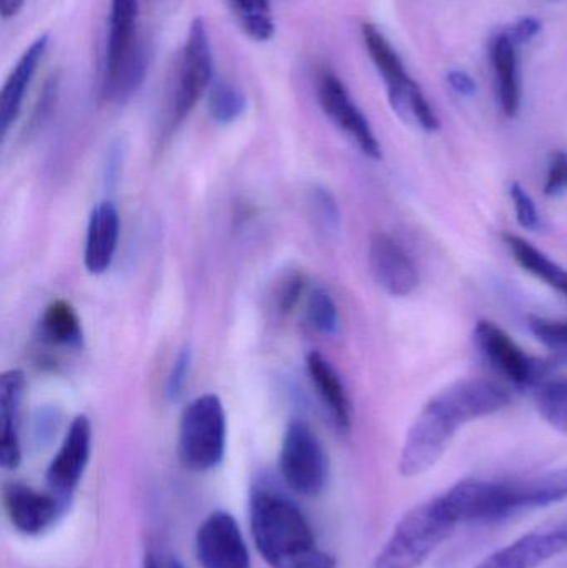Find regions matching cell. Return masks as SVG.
I'll list each match as a JSON object with an SVG mask.
<instances>
[{"label": "cell", "instance_id": "1", "mask_svg": "<svg viewBox=\"0 0 567 568\" xmlns=\"http://www.w3.org/2000/svg\"><path fill=\"white\" fill-rule=\"evenodd\" d=\"M509 403L508 390L493 381L463 379L449 384L413 420L399 454V474L416 477L428 473L445 456L463 426L493 416Z\"/></svg>", "mask_w": 567, "mask_h": 568}, {"label": "cell", "instance_id": "2", "mask_svg": "<svg viewBox=\"0 0 567 568\" xmlns=\"http://www.w3.org/2000/svg\"><path fill=\"white\" fill-rule=\"evenodd\" d=\"M250 526L256 550L272 568H336L335 557L318 546L303 510L269 484L253 487Z\"/></svg>", "mask_w": 567, "mask_h": 568}, {"label": "cell", "instance_id": "3", "mask_svg": "<svg viewBox=\"0 0 567 568\" xmlns=\"http://www.w3.org/2000/svg\"><path fill=\"white\" fill-rule=\"evenodd\" d=\"M456 527L438 496L433 497L402 517L369 568H419Z\"/></svg>", "mask_w": 567, "mask_h": 568}, {"label": "cell", "instance_id": "4", "mask_svg": "<svg viewBox=\"0 0 567 568\" xmlns=\"http://www.w3.org/2000/svg\"><path fill=\"white\" fill-rule=\"evenodd\" d=\"M226 449V414L216 394H203L186 404L180 417L179 456L193 473L222 464Z\"/></svg>", "mask_w": 567, "mask_h": 568}, {"label": "cell", "instance_id": "5", "mask_svg": "<svg viewBox=\"0 0 567 568\" xmlns=\"http://www.w3.org/2000/svg\"><path fill=\"white\" fill-rule=\"evenodd\" d=\"M213 80L215 75H213L209 30H206L205 20L196 17L190 23L189 36L180 53L179 69H176L172 99H170V130L179 129L185 122L199 100L209 93Z\"/></svg>", "mask_w": 567, "mask_h": 568}, {"label": "cell", "instance_id": "6", "mask_svg": "<svg viewBox=\"0 0 567 568\" xmlns=\"http://www.w3.org/2000/svg\"><path fill=\"white\" fill-rule=\"evenodd\" d=\"M280 474L288 489L303 497L320 496L328 484V454L305 420L293 419L286 427Z\"/></svg>", "mask_w": 567, "mask_h": 568}, {"label": "cell", "instance_id": "7", "mask_svg": "<svg viewBox=\"0 0 567 568\" xmlns=\"http://www.w3.org/2000/svg\"><path fill=\"white\" fill-rule=\"evenodd\" d=\"M476 349L486 364L513 386H539L548 374V364L529 356L498 324L479 321L473 331Z\"/></svg>", "mask_w": 567, "mask_h": 568}, {"label": "cell", "instance_id": "8", "mask_svg": "<svg viewBox=\"0 0 567 568\" xmlns=\"http://www.w3.org/2000/svg\"><path fill=\"white\" fill-rule=\"evenodd\" d=\"M316 97L325 115L358 146L368 159L382 160L383 152L365 113L356 105L348 89L333 70L322 69L316 75Z\"/></svg>", "mask_w": 567, "mask_h": 568}, {"label": "cell", "instance_id": "9", "mask_svg": "<svg viewBox=\"0 0 567 568\" xmlns=\"http://www.w3.org/2000/svg\"><path fill=\"white\" fill-rule=\"evenodd\" d=\"M92 453V426L89 417L77 416L70 423L69 430L63 437L62 446L47 467V489L70 506L73 494L89 466Z\"/></svg>", "mask_w": 567, "mask_h": 568}, {"label": "cell", "instance_id": "10", "mask_svg": "<svg viewBox=\"0 0 567 568\" xmlns=\"http://www.w3.org/2000/svg\"><path fill=\"white\" fill-rule=\"evenodd\" d=\"M195 552L203 568H252L250 550L232 514L216 510L196 530Z\"/></svg>", "mask_w": 567, "mask_h": 568}, {"label": "cell", "instance_id": "11", "mask_svg": "<svg viewBox=\"0 0 567 568\" xmlns=\"http://www.w3.org/2000/svg\"><path fill=\"white\" fill-rule=\"evenodd\" d=\"M2 499L10 526L27 537L42 536L69 510L50 490L43 493L19 483L7 484Z\"/></svg>", "mask_w": 567, "mask_h": 568}, {"label": "cell", "instance_id": "12", "mask_svg": "<svg viewBox=\"0 0 567 568\" xmlns=\"http://www.w3.org/2000/svg\"><path fill=\"white\" fill-rule=\"evenodd\" d=\"M567 552V517L546 524L496 550L476 568H538Z\"/></svg>", "mask_w": 567, "mask_h": 568}, {"label": "cell", "instance_id": "13", "mask_svg": "<svg viewBox=\"0 0 567 568\" xmlns=\"http://www.w3.org/2000/svg\"><path fill=\"white\" fill-rule=\"evenodd\" d=\"M362 33L369 59L385 82L393 110L402 119L412 120V93L418 83L406 72L403 60L382 30L376 29L373 23H363Z\"/></svg>", "mask_w": 567, "mask_h": 568}, {"label": "cell", "instance_id": "14", "mask_svg": "<svg viewBox=\"0 0 567 568\" xmlns=\"http://www.w3.org/2000/svg\"><path fill=\"white\" fill-rule=\"evenodd\" d=\"M368 265L373 280L389 296L406 297L418 287L419 276L415 263L402 245L386 233L372 236Z\"/></svg>", "mask_w": 567, "mask_h": 568}, {"label": "cell", "instance_id": "15", "mask_svg": "<svg viewBox=\"0 0 567 568\" xmlns=\"http://www.w3.org/2000/svg\"><path fill=\"white\" fill-rule=\"evenodd\" d=\"M26 394V374L20 369L6 371L0 377V464L6 470H16L22 463V400Z\"/></svg>", "mask_w": 567, "mask_h": 568}, {"label": "cell", "instance_id": "16", "mask_svg": "<svg viewBox=\"0 0 567 568\" xmlns=\"http://www.w3.org/2000/svg\"><path fill=\"white\" fill-rule=\"evenodd\" d=\"M120 226L122 223L115 203L112 200L97 203L90 213L83 250V263L90 275L99 276L109 272L119 248Z\"/></svg>", "mask_w": 567, "mask_h": 568}, {"label": "cell", "instance_id": "17", "mask_svg": "<svg viewBox=\"0 0 567 568\" xmlns=\"http://www.w3.org/2000/svg\"><path fill=\"white\" fill-rule=\"evenodd\" d=\"M306 369L328 414L330 423L335 427L336 433L346 436L352 430L353 407L338 371L318 351H313L306 357Z\"/></svg>", "mask_w": 567, "mask_h": 568}, {"label": "cell", "instance_id": "18", "mask_svg": "<svg viewBox=\"0 0 567 568\" xmlns=\"http://www.w3.org/2000/svg\"><path fill=\"white\" fill-rule=\"evenodd\" d=\"M49 36H40L27 47L26 52L20 57L19 62L13 67L10 75L3 83L2 95H0V133L6 136L10 126L19 119L22 110L23 100H26L27 90L32 83L33 75L39 70L43 57H45L47 47H49Z\"/></svg>", "mask_w": 567, "mask_h": 568}, {"label": "cell", "instance_id": "19", "mask_svg": "<svg viewBox=\"0 0 567 568\" xmlns=\"http://www.w3.org/2000/svg\"><path fill=\"white\" fill-rule=\"evenodd\" d=\"M136 26H139V0H112L102 79L113 75L142 39Z\"/></svg>", "mask_w": 567, "mask_h": 568}, {"label": "cell", "instance_id": "20", "mask_svg": "<svg viewBox=\"0 0 567 568\" xmlns=\"http://www.w3.org/2000/svg\"><path fill=\"white\" fill-rule=\"evenodd\" d=\"M150 63H152V47L142 37L120 69L113 75L102 79V87H100L102 99L115 105L129 102L145 82Z\"/></svg>", "mask_w": 567, "mask_h": 568}, {"label": "cell", "instance_id": "21", "mask_svg": "<svg viewBox=\"0 0 567 568\" xmlns=\"http://www.w3.org/2000/svg\"><path fill=\"white\" fill-rule=\"evenodd\" d=\"M512 483L513 510L541 509L551 504L567 499V466L551 470L528 480H509Z\"/></svg>", "mask_w": 567, "mask_h": 568}, {"label": "cell", "instance_id": "22", "mask_svg": "<svg viewBox=\"0 0 567 568\" xmlns=\"http://www.w3.org/2000/svg\"><path fill=\"white\" fill-rule=\"evenodd\" d=\"M515 45L508 33H502L493 40L492 47L499 103L509 119L518 115L522 109V82H519L518 55H516Z\"/></svg>", "mask_w": 567, "mask_h": 568}, {"label": "cell", "instance_id": "23", "mask_svg": "<svg viewBox=\"0 0 567 568\" xmlns=\"http://www.w3.org/2000/svg\"><path fill=\"white\" fill-rule=\"evenodd\" d=\"M40 337L49 346L82 349V320L69 301L57 300L45 307L40 317Z\"/></svg>", "mask_w": 567, "mask_h": 568}, {"label": "cell", "instance_id": "24", "mask_svg": "<svg viewBox=\"0 0 567 568\" xmlns=\"http://www.w3.org/2000/svg\"><path fill=\"white\" fill-rule=\"evenodd\" d=\"M505 243L515 262L535 278L541 280L549 287L561 294L567 301V270L556 263L551 256L536 248L518 235H505Z\"/></svg>", "mask_w": 567, "mask_h": 568}, {"label": "cell", "instance_id": "25", "mask_svg": "<svg viewBox=\"0 0 567 568\" xmlns=\"http://www.w3.org/2000/svg\"><path fill=\"white\" fill-rule=\"evenodd\" d=\"M240 27L253 42H269L275 36L272 0H226Z\"/></svg>", "mask_w": 567, "mask_h": 568}, {"label": "cell", "instance_id": "26", "mask_svg": "<svg viewBox=\"0 0 567 568\" xmlns=\"http://www.w3.org/2000/svg\"><path fill=\"white\" fill-rule=\"evenodd\" d=\"M249 109V100L239 87L225 82V80H213L209 90L210 116L220 125H230L242 119Z\"/></svg>", "mask_w": 567, "mask_h": 568}, {"label": "cell", "instance_id": "27", "mask_svg": "<svg viewBox=\"0 0 567 568\" xmlns=\"http://www.w3.org/2000/svg\"><path fill=\"white\" fill-rule=\"evenodd\" d=\"M536 407L543 419L567 436V379H545L536 386Z\"/></svg>", "mask_w": 567, "mask_h": 568}, {"label": "cell", "instance_id": "28", "mask_svg": "<svg viewBox=\"0 0 567 568\" xmlns=\"http://www.w3.org/2000/svg\"><path fill=\"white\" fill-rule=\"evenodd\" d=\"M306 321L316 333L336 336L340 333V310L328 290L315 286L306 297Z\"/></svg>", "mask_w": 567, "mask_h": 568}, {"label": "cell", "instance_id": "29", "mask_svg": "<svg viewBox=\"0 0 567 568\" xmlns=\"http://www.w3.org/2000/svg\"><path fill=\"white\" fill-rule=\"evenodd\" d=\"M310 209L313 216L326 232L336 233L342 229V210L332 190L315 185L310 190Z\"/></svg>", "mask_w": 567, "mask_h": 568}, {"label": "cell", "instance_id": "30", "mask_svg": "<svg viewBox=\"0 0 567 568\" xmlns=\"http://www.w3.org/2000/svg\"><path fill=\"white\" fill-rule=\"evenodd\" d=\"M528 326L539 343L545 344L553 353L567 357V320L556 321L529 316Z\"/></svg>", "mask_w": 567, "mask_h": 568}, {"label": "cell", "instance_id": "31", "mask_svg": "<svg viewBox=\"0 0 567 568\" xmlns=\"http://www.w3.org/2000/svg\"><path fill=\"white\" fill-rule=\"evenodd\" d=\"M303 291H305V278L300 273H286L279 283L273 286L272 303L273 313L279 316H286L292 313L293 307L298 304L300 297H302Z\"/></svg>", "mask_w": 567, "mask_h": 568}, {"label": "cell", "instance_id": "32", "mask_svg": "<svg viewBox=\"0 0 567 568\" xmlns=\"http://www.w3.org/2000/svg\"><path fill=\"white\" fill-rule=\"evenodd\" d=\"M509 196H512V202L515 203L516 219H518L519 226L528 230V232H541L545 229V223H543L541 213L538 212V206H536L531 195L519 183L515 182L509 185Z\"/></svg>", "mask_w": 567, "mask_h": 568}, {"label": "cell", "instance_id": "33", "mask_svg": "<svg viewBox=\"0 0 567 568\" xmlns=\"http://www.w3.org/2000/svg\"><path fill=\"white\" fill-rule=\"evenodd\" d=\"M193 353L189 346L183 347L170 369L169 379H166V396L170 400L180 399L189 383L190 369H192Z\"/></svg>", "mask_w": 567, "mask_h": 568}, {"label": "cell", "instance_id": "34", "mask_svg": "<svg viewBox=\"0 0 567 568\" xmlns=\"http://www.w3.org/2000/svg\"><path fill=\"white\" fill-rule=\"evenodd\" d=\"M567 190V152L558 150L553 153L548 163L545 180V195L558 196Z\"/></svg>", "mask_w": 567, "mask_h": 568}, {"label": "cell", "instance_id": "35", "mask_svg": "<svg viewBox=\"0 0 567 568\" xmlns=\"http://www.w3.org/2000/svg\"><path fill=\"white\" fill-rule=\"evenodd\" d=\"M541 30V22L535 17H526L513 26L512 32L508 33L509 39L515 43H525L535 39Z\"/></svg>", "mask_w": 567, "mask_h": 568}, {"label": "cell", "instance_id": "36", "mask_svg": "<svg viewBox=\"0 0 567 568\" xmlns=\"http://www.w3.org/2000/svg\"><path fill=\"white\" fill-rule=\"evenodd\" d=\"M448 82L452 89L458 92L459 95L473 97L476 93L475 80H473L468 73L462 72V70H453V72H449Z\"/></svg>", "mask_w": 567, "mask_h": 568}, {"label": "cell", "instance_id": "37", "mask_svg": "<svg viewBox=\"0 0 567 568\" xmlns=\"http://www.w3.org/2000/svg\"><path fill=\"white\" fill-rule=\"evenodd\" d=\"M26 0H0V16L3 20L12 19L22 10Z\"/></svg>", "mask_w": 567, "mask_h": 568}, {"label": "cell", "instance_id": "38", "mask_svg": "<svg viewBox=\"0 0 567 568\" xmlns=\"http://www.w3.org/2000/svg\"><path fill=\"white\" fill-rule=\"evenodd\" d=\"M143 568H163V566L152 552H149L145 556V560H143Z\"/></svg>", "mask_w": 567, "mask_h": 568}, {"label": "cell", "instance_id": "39", "mask_svg": "<svg viewBox=\"0 0 567 568\" xmlns=\"http://www.w3.org/2000/svg\"><path fill=\"white\" fill-rule=\"evenodd\" d=\"M163 568H185L183 567V564L180 562V560L176 559H170L169 562L163 566Z\"/></svg>", "mask_w": 567, "mask_h": 568}]
</instances>
